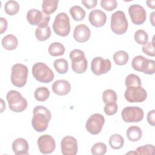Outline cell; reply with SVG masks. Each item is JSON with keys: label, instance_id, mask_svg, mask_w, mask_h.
Segmentation results:
<instances>
[{"label": "cell", "instance_id": "6da1fadb", "mask_svg": "<svg viewBox=\"0 0 155 155\" xmlns=\"http://www.w3.org/2000/svg\"><path fill=\"white\" fill-rule=\"evenodd\" d=\"M51 114L48 109L41 105H38L33 110L31 125L37 132L45 131L48 126Z\"/></svg>", "mask_w": 155, "mask_h": 155}, {"label": "cell", "instance_id": "5bb4252c", "mask_svg": "<svg viewBox=\"0 0 155 155\" xmlns=\"http://www.w3.org/2000/svg\"><path fill=\"white\" fill-rule=\"evenodd\" d=\"M128 13L132 22L136 25L144 23L147 18L145 8L139 4H132L129 7Z\"/></svg>", "mask_w": 155, "mask_h": 155}, {"label": "cell", "instance_id": "4dcf8cb0", "mask_svg": "<svg viewBox=\"0 0 155 155\" xmlns=\"http://www.w3.org/2000/svg\"><path fill=\"white\" fill-rule=\"evenodd\" d=\"M4 10L8 15H15L19 10V5L17 1H8L5 4Z\"/></svg>", "mask_w": 155, "mask_h": 155}, {"label": "cell", "instance_id": "ac0fdd59", "mask_svg": "<svg viewBox=\"0 0 155 155\" xmlns=\"http://www.w3.org/2000/svg\"><path fill=\"white\" fill-rule=\"evenodd\" d=\"M88 19L90 24L96 27H101L104 26L107 21L105 13L99 9L93 10L90 12L88 16Z\"/></svg>", "mask_w": 155, "mask_h": 155}, {"label": "cell", "instance_id": "ba28073f", "mask_svg": "<svg viewBox=\"0 0 155 155\" xmlns=\"http://www.w3.org/2000/svg\"><path fill=\"white\" fill-rule=\"evenodd\" d=\"M154 60L148 59L141 55L135 56L131 62V66L134 70L147 74H153L154 73Z\"/></svg>", "mask_w": 155, "mask_h": 155}, {"label": "cell", "instance_id": "9c48e42d", "mask_svg": "<svg viewBox=\"0 0 155 155\" xmlns=\"http://www.w3.org/2000/svg\"><path fill=\"white\" fill-rule=\"evenodd\" d=\"M27 19L28 22L31 25H37L38 27H43L48 25L50 16L39 10L32 8L28 11L27 13Z\"/></svg>", "mask_w": 155, "mask_h": 155}, {"label": "cell", "instance_id": "d4e9b609", "mask_svg": "<svg viewBox=\"0 0 155 155\" xmlns=\"http://www.w3.org/2000/svg\"><path fill=\"white\" fill-rule=\"evenodd\" d=\"M35 36L39 41H44L51 36V29L48 25L43 27H37L35 30Z\"/></svg>", "mask_w": 155, "mask_h": 155}, {"label": "cell", "instance_id": "f1b7e54d", "mask_svg": "<svg viewBox=\"0 0 155 155\" xmlns=\"http://www.w3.org/2000/svg\"><path fill=\"white\" fill-rule=\"evenodd\" d=\"M34 96L38 101L44 102L49 97L50 91L45 87H38L35 91Z\"/></svg>", "mask_w": 155, "mask_h": 155}, {"label": "cell", "instance_id": "b9f144b4", "mask_svg": "<svg viewBox=\"0 0 155 155\" xmlns=\"http://www.w3.org/2000/svg\"><path fill=\"white\" fill-rule=\"evenodd\" d=\"M0 22H1V24H0V30H1V34H2L4 32H5L7 28V20L1 17L0 18Z\"/></svg>", "mask_w": 155, "mask_h": 155}, {"label": "cell", "instance_id": "44dd1931", "mask_svg": "<svg viewBox=\"0 0 155 155\" xmlns=\"http://www.w3.org/2000/svg\"><path fill=\"white\" fill-rule=\"evenodd\" d=\"M1 44L5 50H13L16 48L18 45V41L15 35L9 34L3 37Z\"/></svg>", "mask_w": 155, "mask_h": 155}, {"label": "cell", "instance_id": "2e32d148", "mask_svg": "<svg viewBox=\"0 0 155 155\" xmlns=\"http://www.w3.org/2000/svg\"><path fill=\"white\" fill-rule=\"evenodd\" d=\"M61 152L64 155H75L78 153L77 140L73 136L64 137L61 142Z\"/></svg>", "mask_w": 155, "mask_h": 155}, {"label": "cell", "instance_id": "277c9868", "mask_svg": "<svg viewBox=\"0 0 155 155\" xmlns=\"http://www.w3.org/2000/svg\"><path fill=\"white\" fill-rule=\"evenodd\" d=\"M28 68L22 64H16L12 67L10 79L12 84L17 87H24L27 82Z\"/></svg>", "mask_w": 155, "mask_h": 155}, {"label": "cell", "instance_id": "e0dca14e", "mask_svg": "<svg viewBox=\"0 0 155 155\" xmlns=\"http://www.w3.org/2000/svg\"><path fill=\"white\" fill-rule=\"evenodd\" d=\"M91 31L88 27L84 24H79L74 29L73 38L78 42L83 43L89 40Z\"/></svg>", "mask_w": 155, "mask_h": 155}, {"label": "cell", "instance_id": "4fadbf2b", "mask_svg": "<svg viewBox=\"0 0 155 155\" xmlns=\"http://www.w3.org/2000/svg\"><path fill=\"white\" fill-rule=\"evenodd\" d=\"M111 68V63L108 59H103L101 57H95L91 64V70L96 75H101L108 73Z\"/></svg>", "mask_w": 155, "mask_h": 155}, {"label": "cell", "instance_id": "d6986e66", "mask_svg": "<svg viewBox=\"0 0 155 155\" xmlns=\"http://www.w3.org/2000/svg\"><path fill=\"white\" fill-rule=\"evenodd\" d=\"M52 90L56 94L59 96L67 95L71 90V85L66 80L59 79L53 84Z\"/></svg>", "mask_w": 155, "mask_h": 155}, {"label": "cell", "instance_id": "1f68e13d", "mask_svg": "<svg viewBox=\"0 0 155 155\" xmlns=\"http://www.w3.org/2000/svg\"><path fill=\"white\" fill-rule=\"evenodd\" d=\"M117 99V97L116 93L111 89L105 90L102 93V100L105 104L116 102Z\"/></svg>", "mask_w": 155, "mask_h": 155}, {"label": "cell", "instance_id": "7bdbcfd3", "mask_svg": "<svg viewBox=\"0 0 155 155\" xmlns=\"http://www.w3.org/2000/svg\"><path fill=\"white\" fill-rule=\"evenodd\" d=\"M146 3H147L148 7H150L152 9H154V8H155V1H151V0L147 1Z\"/></svg>", "mask_w": 155, "mask_h": 155}, {"label": "cell", "instance_id": "9a60e30c", "mask_svg": "<svg viewBox=\"0 0 155 155\" xmlns=\"http://www.w3.org/2000/svg\"><path fill=\"white\" fill-rule=\"evenodd\" d=\"M39 150L42 154H50L55 150L56 143L54 139L48 134L41 136L37 142Z\"/></svg>", "mask_w": 155, "mask_h": 155}, {"label": "cell", "instance_id": "3957f363", "mask_svg": "<svg viewBox=\"0 0 155 155\" xmlns=\"http://www.w3.org/2000/svg\"><path fill=\"white\" fill-rule=\"evenodd\" d=\"M32 74L39 82L49 83L54 79V73L45 64L37 62L32 67Z\"/></svg>", "mask_w": 155, "mask_h": 155}, {"label": "cell", "instance_id": "8992f818", "mask_svg": "<svg viewBox=\"0 0 155 155\" xmlns=\"http://www.w3.org/2000/svg\"><path fill=\"white\" fill-rule=\"evenodd\" d=\"M128 21L124 12L118 10L112 14L110 27L114 33L119 35L124 34L128 29Z\"/></svg>", "mask_w": 155, "mask_h": 155}, {"label": "cell", "instance_id": "ee69618b", "mask_svg": "<svg viewBox=\"0 0 155 155\" xmlns=\"http://www.w3.org/2000/svg\"><path fill=\"white\" fill-rule=\"evenodd\" d=\"M154 14H155V12H153L151 13L150 15V21H151V24L154 26Z\"/></svg>", "mask_w": 155, "mask_h": 155}, {"label": "cell", "instance_id": "ffe728a7", "mask_svg": "<svg viewBox=\"0 0 155 155\" xmlns=\"http://www.w3.org/2000/svg\"><path fill=\"white\" fill-rule=\"evenodd\" d=\"M12 150L16 155L28 154V143L25 139L18 138L12 143Z\"/></svg>", "mask_w": 155, "mask_h": 155}, {"label": "cell", "instance_id": "5b68a950", "mask_svg": "<svg viewBox=\"0 0 155 155\" xmlns=\"http://www.w3.org/2000/svg\"><path fill=\"white\" fill-rule=\"evenodd\" d=\"M52 27L56 35L62 37L68 36L70 31V23L67 13L62 12L58 14L54 18Z\"/></svg>", "mask_w": 155, "mask_h": 155}, {"label": "cell", "instance_id": "603a6c76", "mask_svg": "<svg viewBox=\"0 0 155 155\" xmlns=\"http://www.w3.org/2000/svg\"><path fill=\"white\" fill-rule=\"evenodd\" d=\"M58 0H44L42 2V8L44 13L50 15L53 13L58 8Z\"/></svg>", "mask_w": 155, "mask_h": 155}, {"label": "cell", "instance_id": "8d00e7d4", "mask_svg": "<svg viewBox=\"0 0 155 155\" xmlns=\"http://www.w3.org/2000/svg\"><path fill=\"white\" fill-rule=\"evenodd\" d=\"M101 5L107 11H112L117 7V2L116 0H102Z\"/></svg>", "mask_w": 155, "mask_h": 155}, {"label": "cell", "instance_id": "e575fe53", "mask_svg": "<svg viewBox=\"0 0 155 155\" xmlns=\"http://www.w3.org/2000/svg\"><path fill=\"white\" fill-rule=\"evenodd\" d=\"M135 153L136 154L147 155V154H154L155 148L153 145L147 144L143 146L139 147L136 148Z\"/></svg>", "mask_w": 155, "mask_h": 155}, {"label": "cell", "instance_id": "7a4b0ae2", "mask_svg": "<svg viewBox=\"0 0 155 155\" xmlns=\"http://www.w3.org/2000/svg\"><path fill=\"white\" fill-rule=\"evenodd\" d=\"M6 98L9 108L12 111L21 113L27 107V100L18 91L10 90L6 95Z\"/></svg>", "mask_w": 155, "mask_h": 155}, {"label": "cell", "instance_id": "4316f807", "mask_svg": "<svg viewBox=\"0 0 155 155\" xmlns=\"http://www.w3.org/2000/svg\"><path fill=\"white\" fill-rule=\"evenodd\" d=\"M113 58L116 64L118 65H125L129 59L128 54L124 50L116 51L114 53Z\"/></svg>", "mask_w": 155, "mask_h": 155}, {"label": "cell", "instance_id": "8fae6325", "mask_svg": "<svg viewBox=\"0 0 155 155\" xmlns=\"http://www.w3.org/2000/svg\"><path fill=\"white\" fill-rule=\"evenodd\" d=\"M105 118L100 113H94L91 115L85 124L86 130L91 134H99L104 125Z\"/></svg>", "mask_w": 155, "mask_h": 155}, {"label": "cell", "instance_id": "60d3db41", "mask_svg": "<svg viewBox=\"0 0 155 155\" xmlns=\"http://www.w3.org/2000/svg\"><path fill=\"white\" fill-rule=\"evenodd\" d=\"M147 121L151 126H155V110L150 111L147 114Z\"/></svg>", "mask_w": 155, "mask_h": 155}, {"label": "cell", "instance_id": "30bf717a", "mask_svg": "<svg viewBox=\"0 0 155 155\" xmlns=\"http://www.w3.org/2000/svg\"><path fill=\"white\" fill-rule=\"evenodd\" d=\"M124 96L129 102H142L147 99V93L141 86H130L125 90Z\"/></svg>", "mask_w": 155, "mask_h": 155}, {"label": "cell", "instance_id": "d590c367", "mask_svg": "<svg viewBox=\"0 0 155 155\" xmlns=\"http://www.w3.org/2000/svg\"><path fill=\"white\" fill-rule=\"evenodd\" d=\"M125 82L127 87L130 86H141L140 78L134 74H129L127 76Z\"/></svg>", "mask_w": 155, "mask_h": 155}, {"label": "cell", "instance_id": "83f0119b", "mask_svg": "<svg viewBox=\"0 0 155 155\" xmlns=\"http://www.w3.org/2000/svg\"><path fill=\"white\" fill-rule=\"evenodd\" d=\"M70 13L73 19L76 21L83 20L85 16V10L79 5L71 7L70 9Z\"/></svg>", "mask_w": 155, "mask_h": 155}, {"label": "cell", "instance_id": "d6a6232c", "mask_svg": "<svg viewBox=\"0 0 155 155\" xmlns=\"http://www.w3.org/2000/svg\"><path fill=\"white\" fill-rule=\"evenodd\" d=\"M134 40L140 45H145L148 42V35L143 30H138L134 33Z\"/></svg>", "mask_w": 155, "mask_h": 155}, {"label": "cell", "instance_id": "74e56055", "mask_svg": "<svg viewBox=\"0 0 155 155\" xmlns=\"http://www.w3.org/2000/svg\"><path fill=\"white\" fill-rule=\"evenodd\" d=\"M118 110L117 104L116 102H111L105 104L104 110L106 114L111 116L115 114Z\"/></svg>", "mask_w": 155, "mask_h": 155}, {"label": "cell", "instance_id": "f546056e", "mask_svg": "<svg viewBox=\"0 0 155 155\" xmlns=\"http://www.w3.org/2000/svg\"><path fill=\"white\" fill-rule=\"evenodd\" d=\"M53 66L55 70L59 74H65L68 70V64L65 59H57L54 61Z\"/></svg>", "mask_w": 155, "mask_h": 155}, {"label": "cell", "instance_id": "7c38bea8", "mask_svg": "<svg viewBox=\"0 0 155 155\" xmlns=\"http://www.w3.org/2000/svg\"><path fill=\"white\" fill-rule=\"evenodd\" d=\"M143 111L138 107H126L121 113L122 118L125 122H138L143 118Z\"/></svg>", "mask_w": 155, "mask_h": 155}, {"label": "cell", "instance_id": "52a82bcc", "mask_svg": "<svg viewBox=\"0 0 155 155\" xmlns=\"http://www.w3.org/2000/svg\"><path fill=\"white\" fill-rule=\"evenodd\" d=\"M71 61V68L78 74L84 73L87 68L88 62L84 51L79 49H74L70 53Z\"/></svg>", "mask_w": 155, "mask_h": 155}, {"label": "cell", "instance_id": "f35d334b", "mask_svg": "<svg viewBox=\"0 0 155 155\" xmlns=\"http://www.w3.org/2000/svg\"><path fill=\"white\" fill-rule=\"evenodd\" d=\"M142 50L143 53L150 56H154L155 55V47L154 44V39L152 42H147L146 44L143 45Z\"/></svg>", "mask_w": 155, "mask_h": 155}, {"label": "cell", "instance_id": "f6af8a7d", "mask_svg": "<svg viewBox=\"0 0 155 155\" xmlns=\"http://www.w3.org/2000/svg\"><path fill=\"white\" fill-rule=\"evenodd\" d=\"M1 104H2V105H1L2 107H1V113H2V112H3V110H4V109H5V104L4 102V101H3L2 99H1Z\"/></svg>", "mask_w": 155, "mask_h": 155}, {"label": "cell", "instance_id": "ab89813d", "mask_svg": "<svg viewBox=\"0 0 155 155\" xmlns=\"http://www.w3.org/2000/svg\"><path fill=\"white\" fill-rule=\"evenodd\" d=\"M81 2L87 8L91 9L96 6L97 1L96 0H83Z\"/></svg>", "mask_w": 155, "mask_h": 155}, {"label": "cell", "instance_id": "cb8c5ba5", "mask_svg": "<svg viewBox=\"0 0 155 155\" xmlns=\"http://www.w3.org/2000/svg\"><path fill=\"white\" fill-rule=\"evenodd\" d=\"M65 48L63 44L58 42L51 43L48 48V53L52 56H62L65 53Z\"/></svg>", "mask_w": 155, "mask_h": 155}, {"label": "cell", "instance_id": "7402d4cb", "mask_svg": "<svg viewBox=\"0 0 155 155\" xmlns=\"http://www.w3.org/2000/svg\"><path fill=\"white\" fill-rule=\"evenodd\" d=\"M142 130L137 126H131L127 130V138L131 142H136L139 140L142 137Z\"/></svg>", "mask_w": 155, "mask_h": 155}, {"label": "cell", "instance_id": "484cf974", "mask_svg": "<svg viewBox=\"0 0 155 155\" xmlns=\"http://www.w3.org/2000/svg\"><path fill=\"white\" fill-rule=\"evenodd\" d=\"M109 144L113 149L119 150L124 146V139L121 135L113 134L109 139Z\"/></svg>", "mask_w": 155, "mask_h": 155}, {"label": "cell", "instance_id": "836d02e7", "mask_svg": "<svg viewBox=\"0 0 155 155\" xmlns=\"http://www.w3.org/2000/svg\"><path fill=\"white\" fill-rule=\"evenodd\" d=\"M107 150V145L103 142L94 143L91 148V153L93 155H104Z\"/></svg>", "mask_w": 155, "mask_h": 155}]
</instances>
